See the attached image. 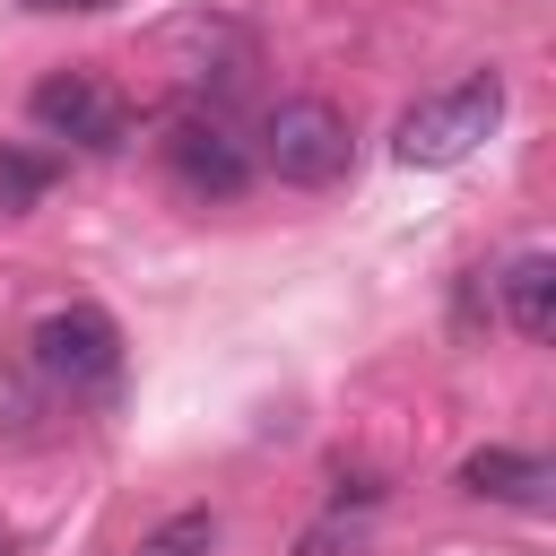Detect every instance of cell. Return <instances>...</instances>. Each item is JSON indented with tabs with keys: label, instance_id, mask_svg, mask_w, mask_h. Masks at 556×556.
I'll return each mask as SVG.
<instances>
[{
	"label": "cell",
	"instance_id": "cell-12",
	"mask_svg": "<svg viewBox=\"0 0 556 556\" xmlns=\"http://www.w3.org/2000/svg\"><path fill=\"white\" fill-rule=\"evenodd\" d=\"M330 504H339V513H348V504L365 513V504H382V478H374V469H339V478H330Z\"/></svg>",
	"mask_w": 556,
	"mask_h": 556
},
{
	"label": "cell",
	"instance_id": "cell-2",
	"mask_svg": "<svg viewBox=\"0 0 556 556\" xmlns=\"http://www.w3.org/2000/svg\"><path fill=\"white\" fill-rule=\"evenodd\" d=\"M261 165H269L278 182H295V191H330V182L356 165V130H348L339 104L287 96V104H269V122H261Z\"/></svg>",
	"mask_w": 556,
	"mask_h": 556
},
{
	"label": "cell",
	"instance_id": "cell-9",
	"mask_svg": "<svg viewBox=\"0 0 556 556\" xmlns=\"http://www.w3.org/2000/svg\"><path fill=\"white\" fill-rule=\"evenodd\" d=\"M52 174H61V156H43V148H0V208H9V217L35 208V200L52 191Z\"/></svg>",
	"mask_w": 556,
	"mask_h": 556
},
{
	"label": "cell",
	"instance_id": "cell-1",
	"mask_svg": "<svg viewBox=\"0 0 556 556\" xmlns=\"http://www.w3.org/2000/svg\"><path fill=\"white\" fill-rule=\"evenodd\" d=\"M495 122H504V78H495V70H469L460 87H443V96H426V104H408V113H400L391 156H400V165L443 174V165L478 156V139H486Z\"/></svg>",
	"mask_w": 556,
	"mask_h": 556
},
{
	"label": "cell",
	"instance_id": "cell-4",
	"mask_svg": "<svg viewBox=\"0 0 556 556\" xmlns=\"http://www.w3.org/2000/svg\"><path fill=\"white\" fill-rule=\"evenodd\" d=\"M26 113H35V130L43 139H70V148H122L130 139V104L96 78V70H52V78H35V96H26Z\"/></svg>",
	"mask_w": 556,
	"mask_h": 556
},
{
	"label": "cell",
	"instance_id": "cell-6",
	"mask_svg": "<svg viewBox=\"0 0 556 556\" xmlns=\"http://www.w3.org/2000/svg\"><path fill=\"white\" fill-rule=\"evenodd\" d=\"M165 165H174V182L182 191H200V200H235L243 182H252V148L208 113V104H182L174 122H165Z\"/></svg>",
	"mask_w": 556,
	"mask_h": 556
},
{
	"label": "cell",
	"instance_id": "cell-7",
	"mask_svg": "<svg viewBox=\"0 0 556 556\" xmlns=\"http://www.w3.org/2000/svg\"><path fill=\"white\" fill-rule=\"evenodd\" d=\"M460 486L469 495H486V504H547V486H556V469L539 460V452H513V443H486V452H469L460 460Z\"/></svg>",
	"mask_w": 556,
	"mask_h": 556
},
{
	"label": "cell",
	"instance_id": "cell-13",
	"mask_svg": "<svg viewBox=\"0 0 556 556\" xmlns=\"http://www.w3.org/2000/svg\"><path fill=\"white\" fill-rule=\"evenodd\" d=\"M17 9H113V0H17Z\"/></svg>",
	"mask_w": 556,
	"mask_h": 556
},
{
	"label": "cell",
	"instance_id": "cell-11",
	"mask_svg": "<svg viewBox=\"0 0 556 556\" xmlns=\"http://www.w3.org/2000/svg\"><path fill=\"white\" fill-rule=\"evenodd\" d=\"M295 547H304V556H356V547H365V530H356L348 513H321V521H313Z\"/></svg>",
	"mask_w": 556,
	"mask_h": 556
},
{
	"label": "cell",
	"instance_id": "cell-14",
	"mask_svg": "<svg viewBox=\"0 0 556 556\" xmlns=\"http://www.w3.org/2000/svg\"><path fill=\"white\" fill-rule=\"evenodd\" d=\"M0 556H9V547H0Z\"/></svg>",
	"mask_w": 556,
	"mask_h": 556
},
{
	"label": "cell",
	"instance_id": "cell-10",
	"mask_svg": "<svg viewBox=\"0 0 556 556\" xmlns=\"http://www.w3.org/2000/svg\"><path fill=\"white\" fill-rule=\"evenodd\" d=\"M200 547H217V513H174V521L148 539V556H200Z\"/></svg>",
	"mask_w": 556,
	"mask_h": 556
},
{
	"label": "cell",
	"instance_id": "cell-5",
	"mask_svg": "<svg viewBox=\"0 0 556 556\" xmlns=\"http://www.w3.org/2000/svg\"><path fill=\"white\" fill-rule=\"evenodd\" d=\"M35 365H43V382H61V391H113V374H122V330H113V313H96V304L43 313V321H35Z\"/></svg>",
	"mask_w": 556,
	"mask_h": 556
},
{
	"label": "cell",
	"instance_id": "cell-8",
	"mask_svg": "<svg viewBox=\"0 0 556 556\" xmlns=\"http://www.w3.org/2000/svg\"><path fill=\"white\" fill-rule=\"evenodd\" d=\"M495 295H504V321L521 339H556V252H513Z\"/></svg>",
	"mask_w": 556,
	"mask_h": 556
},
{
	"label": "cell",
	"instance_id": "cell-3",
	"mask_svg": "<svg viewBox=\"0 0 556 556\" xmlns=\"http://www.w3.org/2000/svg\"><path fill=\"white\" fill-rule=\"evenodd\" d=\"M148 52L165 61V78L182 87V104H208V96H235L252 78V35L217 9H191V17H165L148 35Z\"/></svg>",
	"mask_w": 556,
	"mask_h": 556
}]
</instances>
